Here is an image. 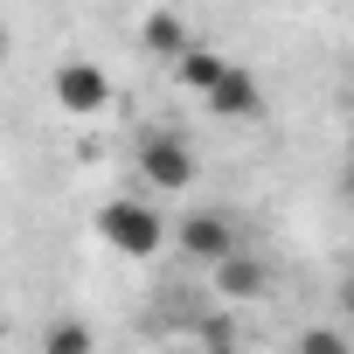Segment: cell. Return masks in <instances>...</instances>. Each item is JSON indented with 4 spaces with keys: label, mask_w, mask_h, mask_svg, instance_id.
<instances>
[{
    "label": "cell",
    "mask_w": 354,
    "mask_h": 354,
    "mask_svg": "<svg viewBox=\"0 0 354 354\" xmlns=\"http://www.w3.org/2000/svg\"><path fill=\"white\" fill-rule=\"evenodd\" d=\"M292 354H354V340H347L333 319H319V326H306V333H299V347H292Z\"/></svg>",
    "instance_id": "30bf717a"
},
{
    "label": "cell",
    "mask_w": 354,
    "mask_h": 354,
    "mask_svg": "<svg viewBox=\"0 0 354 354\" xmlns=\"http://www.w3.org/2000/svg\"><path fill=\"white\" fill-rule=\"evenodd\" d=\"M188 42H195V35H188V21H181V15H167V8H153V15L139 21V49H146V56H167V63H174Z\"/></svg>",
    "instance_id": "ba28073f"
},
{
    "label": "cell",
    "mask_w": 354,
    "mask_h": 354,
    "mask_svg": "<svg viewBox=\"0 0 354 354\" xmlns=\"http://www.w3.org/2000/svg\"><path fill=\"white\" fill-rule=\"evenodd\" d=\"M97 236L118 250V257H160V243H167V216L153 209V202H132V195H111L104 209H97Z\"/></svg>",
    "instance_id": "6da1fadb"
},
{
    "label": "cell",
    "mask_w": 354,
    "mask_h": 354,
    "mask_svg": "<svg viewBox=\"0 0 354 354\" xmlns=\"http://www.w3.org/2000/svg\"><path fill=\"white\" fill-rule=\"evenodd\" d=\"M49 91H56V104H63L70 118H97V111H111V77H104L97 63H84V56L56 63Z\"/></svg>",
    "instance_id": "277c9868"
},
{
    "label": "cell",
    "mask_w": 354,
    "mask_h": 354,
    "mask_svg": "<svg viewBox=\"0 0 354 354\" xmlns=\"http://www.w3.org/2000/svg\"><path fill=\"white\" fill-rule=\"evenodd\" d=\"M202 104H209L216 118H230V125H236V118H264V84H257L243 63H230V70H223V84H216Z\"/></svg>",
    "instance_id": "5b68a950"
},
{
    "label": "cell",
    "mask_w": 354,
    "mask_h": 354,
    "mask_svg": "<svg viewBox=\"0 0 354 354\" xmlns=\"http://www.w3.org/2000/svg\"><path fill=\"white\" fill-rule=\"evenodd\" d=\"M264 292H271V271H264V257L236 250V257H223V264H216V299L243 306V299H264Z\"/></svg>",
    "instance_id": "8992f818"
},
{
    "label": "cell",
    "mask_w": 354,
    "mask_h": 354,
    "mask_svg": "<svg viewBox=\"0 0 354 354\" xmlns=\"http://www.w3.org/2000/svg\"><path fill=\"white\" fill-rule=\"evenodd\" d=\"M167 70H174V84H181V91H195V97H209V91L223 84V70H230V56H216L209 42H188L181 56L167 63Z\"/></svg>",
    "instance_id": "52a82bcc"
},
{
    "label": "cell",
    "mask_w": 354,
    "mask_h": 354,
    "mask_svg": "<svg viewBox=\"0 0 354 354\" xmlns=\"http://www.w3.org/2000/svg\"><path fill=\"white\" fill-rule=\"evenodd\" d=\"M167 236L181 243V257H195V264H223V257H236L243 250V236H236V216L230 209H188L181 223H167Z\"/></svg>",
    "instance_id": "3957f363"
},
{
    "label": "cell",
    "mask_w": 354,
    "mask_h": 354,
    "mask_svg": "<svg viewBox=\"0 0 354 354\" xmlns=\"http://www.w3.org/2000/svg\"><path fill=\"white\" fill-rule=\"evenodd\" d=\"M0 56H8V21H0Z\"/></svg>",
    "instance_id": "8fae6325"
},
{
    "label": "cell",
    "mask_w": 354,
    "mask_h": 354,
    "mask_svg": "<svg viewBox=\"0 0 354 354\" xmlns=\"http://www.w3.org/2000/svg\"><path fill=\"white\" fill-rule=\"evenodd\" d=\"M42 354H91V326H84V319H49Z\"/></svg>",
    "instance_id": "9c48e42d"
},
{
    "label": "cell",
    "mask_w": 354,
    "mask_h": 354,
    "mask_svg": "<svg viewBox=\"0 0 354 354\" xmlns=\"http://www.w3.org/2000/svg\"><path fill=\"white\" fill-rule=\"evenodd\" d=\"M132 167H139V181H146L153 195H188V181H195V146H188L181 132H146L139 153H132Z\"/></svg>",
    "instance_id": "7a4b0ae2"
}]
</instances>
